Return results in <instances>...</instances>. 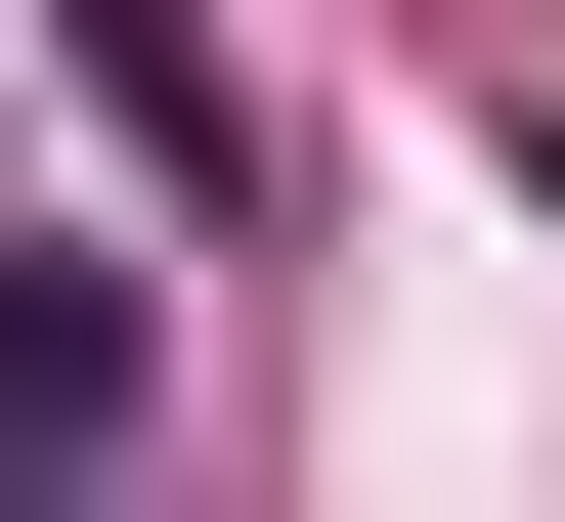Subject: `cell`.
Here are the masks:
<instances>
[{"mask_svg": "<svg viewBox=\"0 0 565 522\" xmlns=\"http://www.w3.org/2000/svg\"><path fill=\"white\" fill-rule=\"evenodd\" d=\"M87 436H131V262H0V522H87Z\"/></svg>", "mask_w": 565, "mask_h": 522, "instance_id": "6da1fadb", "label": "cell"}]
</instances>
